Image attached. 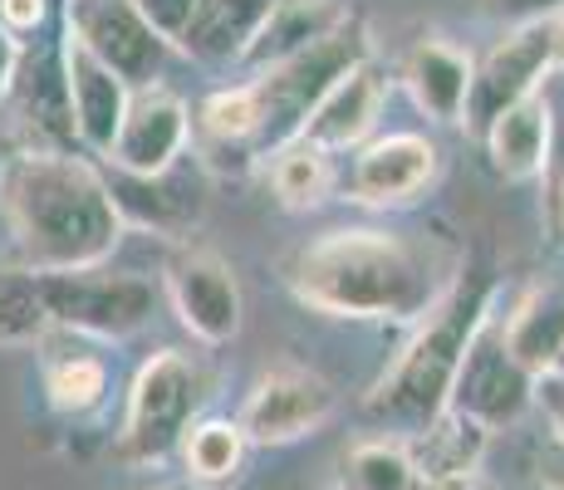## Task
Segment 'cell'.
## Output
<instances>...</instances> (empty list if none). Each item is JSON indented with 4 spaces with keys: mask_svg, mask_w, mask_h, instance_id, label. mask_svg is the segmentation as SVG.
<instances>
[{
    "mask_svg": "<svg viewBox=\"0 0 564 490\" xmlns=\"http://www.w3.org/2000/svg\"><path fill=\"white\" fill-rule=\"evenodd\" d=\"M466 250L447 231L329 226L280 265L305 309L359 324H417L462 280Z\"/></svg>",
    "mask_w": 564,
    "mask_h": 490,
    "instance_id": "1",
    "label": "cell"
},
{
    "mask_svg": "<svg viewBox=\"0 0 564 490\" xmlns=\"http://www.w3.org/2000/svg\"><path fill=\"white\" fill-rule=\"evenodd\" d=\"M0 216L35 275L94 270L123 241L108 177L84 152H10L0 162Z\"/></svg>",
    "mask_w": 564,
    "mask_h": 490,
    "instance_id": "2",
    "label": "cell"
},
{
    "mask_svg": "<svg viewBox=\"0 0 564 490\" xmlns=\"http://www.w3.org/2000/svg\"><path fill=\"white\" fill-rule=\"evenodd\" d=\"M491 304H496V280L476 275V270H462V280L442 294L437 309L412 324L408 344L388 358L378 383L368 388L364 407L373 412V417L403 427V437L427 427L437 412H447L466 348H471L476 329L496 314Z\"/></svg>",
    "mask_w": 564,
    "mask_h": 490,
    "instance_id": "3",
    "label": "cell"
},
{
    "mask_svg": "<svg viewBox=\"0 0 564 490\" xmlns=\"http://www.w3.org/2000/svg\"><path fill=\"white\" fill-rule=\"evenodd\" d=\"M212 398V368L197 353L182 348H158L133 373L123 407V432H118V456L128 466H162L177 456L187 427Z\"/></svg>",
    "mask_w": 564,
    "mask_h": 490,
    "instance_id": "4",
    "label": "cell"
},
{
    "mask_svg": "<svg viewBox=\"0 0 564 490\" xmlns=\"http://www.w3.org/2000/svg\"><path fill=\"white\" fill-rule=\"evenodd\" d=\"M364 54H368V30H364V20L354 15L349 25L324 35L319 45H310V50L290 54V59L270 64V69L251 74V89H256V104H260V162H265L275 148L295 143L305 118H310V108L319 104V98L334 89V79L349 74Z\"/></svg>",
    "mask_w": 564,
    "mask_h": 490,
    "instance_id": "5",
    "label": "cell"
},
{
    "mask_svg": "<svg viewBox=\"0 0 564 490\" xmlns=\"http://www.w3.org/2000/svg\"><path fill=\"white\" fill-rule=\"evenodd\" d=\"M40 300H45L50 329L69 339L94 344H123L143 334L158 314V285L128 270H59L40 275Z\"/></svg>",
    "mask_w": 564,
    "mask_h": 490,
    "instance_id": "6",
    "label": "cell"
},
{
    "mask_svg": "<svg viewBox=\"0 0 564 490\" xmlns=\"http://www.w3.org/2000/svg\"><path fill=\"white\" fill-rule=\"evenodd\" d=\"M550 74H555V10L511 25L481 59H476L462 128L471 138H481L506 108H516L520 98L540 94V84H545Z\"/></svg>",
    "mask_w": 564,
    "mask_h": 490,
    "instance_id": "7",
    "label": "cell"
},
{
    "mask_svg": "<svg viewBox=\"0 0 564 490\" xmlns=\"http://www.w3.org/2000/svg\"><path fill=\"white\" fill-rule=\"evenodd\" d=\"M162 294H167L177 324L206 348H221L241 334L246 294L231 260L212 246H177L162 265Z\"/></svg>",
    "mask_w": 564,
    "mask_h": 490,
    "instance_id": "8",
    "label": "cell"
},
{
    "mask_svg": "<svg viewBox=\"0 0 564 490\" xmlns=\"http://www.w3.org/2000/svg\"><path fill=\"white\" fill-rule=\"evenodd\" d=\"M339 412V388L310 363H275L251 383L241 402V437L251 446H290L305 442Z\"/></svg>",
    "mask_w": 564,
    "mask_h": 490,
    "instance_id": "9",
    "label": "cell"
},
{
    "mask_svg": "<svg viewBox=\"0 0 564 490\" xmlns=\"http://www.w3.org/2000/svg\"><path fill=\"white\" fill-rule=\"evenodd\" d=\"M535 383L540 378H530L525 368L506 353L501 314H491V319L476 329L471 348H466L447 407L462 412V417H471V422H481L486 432H501L535 407Z\"/></svg>",
    "mask_w": 564,
    "mask_h": 490,
    "instance_id": "10",
    "label": "cell"
},
{
    "mask_svg": "<svg viewBox=\"0 0 564 490\" xmlns=\"http://www.w3.org/2000/svg\"><path fill=\"white\" fill-rule=\"evenodd\" d=\"M192 152V104L172 84H143L128 98L123 128L108 148L104 167L123 177H162Z\"/></svg>",
    "mask_w": 564,
    "mask_h": 490,
    "instance_id": "11",
    "label": "cell"
},
{
    "mask_svg": "<svg viewBox=\"0 0 564 490\" xmlns=\"http://www.w3.org/2000/svg\"><path fill=\"white\" fill-rule=\"evenodd\" d=\"M104 177L123 231L133 226V231H153L172 246H187L206 216V172L197 157H182L162 177H123V172H104Z\"/></svg>",
    "mask_w": 564,
    "mask_h": 490,
    "instance_id": "12",
    "label": "cell"
},
{
    "mask_svg": "<svg viewBox=\"0 0 564 490\" xmlns=\"http://www.w3.org/2000/svg\"><path fill=\"white\" fill-rule=\"evenodd\" d=\"M6 108L15 113V128L25 133V148H35V152H79L59 40L20 45L15 79H10V89H6Z\"/></svg>",
    "mask_w": 564,
    "mask_h": 490,
    "instance_id": "13",
    "label": "cell"
},
{
    "mask_svg": "<svg viewBox=\"0 0 564 490\" xmlns=\"http://www.w3.org/2000/svg\"><path fill=\"white\" fill-rule=\"evenodd\" d=\"M64 35L79 40L128 89L158 84L167 45L133 15L128 0H64Z\"/></svg>",
    "mask_w": 564,
    "mask_h": 490,
    "instance_id": "14",
    "label": "cell"
},
{
    "mask_svg": "<svg viewBox=\"0 0 564 490\" xmlns=\"http://www.w3.org/2000/svg\"><path fill=\"white\" fill-rule=\"evenodd\" d=\"M388 94H393V74H388L373 54H364V59L354 64L349 74H339L334 89L310 108L295 143H310V148L329 152V157L334 152H359L368 138H373L378 118H383Z\"/></svg>",
    "mask_w": 564,
    "mask_h": 490,
    "instance_id": "15",
    "label": "cell"
},
{
    "mask_svg": "<svg viewBox=\"0 0 564 490\" xmlns=\"http://www.w3.org/2000/svg\"><path fill=\"white\" fill-rule=\"evenodd\" d=\"M442 152L427 133H383L368 138L354 152L349 167V202L388 211V206H408L412 196H422L437 182Z\"/></svg>",
    "mask_w": 564,
    "mask_h": 490,
    "instance_id": "16",
    "label": "cell"
},
{
    "mask_svg": "<svg viewBox=\"0 0 564 490\" xmlns=\"http://www.w3.org/2000/svg\"><path fill=\"white\" fill-rule=\"evenodd\" d=\"M59 59H64V84H69V108H74V133H79V152L89 157H108L113 148L118 128H123V113H128V89L108 64H99L79 40H69L59 30Z\"/></svg>",
    "mask_w": 564,
    "mask_h": 490,
    "instance_id": "17",
    "label": "cell"
},
{
    "mask_svg": "<svg viewBox=\"0 0 564 490\" xmlns=\"http://www.w3.org/2000/svg\"><path fill=\"white\" fill-rule=\"evenodd\" d=\"M471 69H476V59L462 45H452L442 35H422L403 54L393 79L408 89L417 113H427L442 128H462L466 98H471Z\"/></svg>",
    "mask_w": 564,
    "mask_h": 490,
    "instance_id": "18",
    "label": "cell"
},
{
    "mask_svg": "<svg viewBox=\"0 0 564 490\" xmlns=\"http://www.w3.org/2000/svg\"><path fill=\"white\" fill-rule=\"evenodd\" d=\"M506 353L530 378H550L564 368V280H535L501 314Z\"/></svg>",
    "mask_w": 564,
    "mask_h": 490,
    "instance_id": "19",
    "label": "cell"
},
{
    "mask_svg": "<svg viewBox=\"0 0 564 490\" xmlns=\"http://www.w3.org/2000/svg\"><path fill=\"white\" fill-rule=\"evenodd\" d=\"M481 148L491 157L496 177L506 182H535L550 167V148H555V108H550L545 89L520 98L506 108L491 128L481 133Z\"/></svg>",
    "mask_w": 564,
    "mask_h": 490,
    "instance_id": "20",
    "label": "cell"
},
{
    "mask_svg": "<svg viewBox=\"0 0 564 490\" xmlns=\"http://www.w3.org/2000/svg\"><path fill=\"white\" fill-rule=\"evenodd\" d=\"M270 10L275 0H197L177 50L197 64H241Z\"/></svg>",
    "mask_w": 564,
    "mask_h": 490,
    "instance_id": "21",
    "label": "cell"
},
{
    "mask_svg": "<svg viewBox=\"0 0 564 490\" xmlns=\"http://www.w3.org/2000/svg\"><path fill=\"white\" fill-rule=\"evenodd\" d=\"M403 442H408L412 466H417V476H422V490H432L442 481H457L466 471H481L491 432H486L481 422H471V417H462V412L447 407Z\"/></svg>",
    "mask_w": 564,
    "mask_h": 490,
    "instance_id": "22",
    "label": "cell"
},
{
    "mask_svg": "<svg viewBox=\"0 0 564 490\" xmlns=\"http://www.w3.org/2000/svg\"><path fill=\"white\" fill-rule=\"evenodd\" d=\"M40 383L59 417H89L108 402V363L84 344H69V334H50L40 344Z\"/></svg>",
    "mask_w": 564,
    "mask_h": 490,
    "instance_id": "23",
    "label": "cell"
},
{
    "mask_svg": "<svg viewBox=\"0 0 564 490\" xmlns=\"http://www.w3.org/2000/svg\"><path fill=\"white\" fill-rule=\"evenodd\" d=\"M354 10L339 6V0H275V10L265 15V25H260L256 45L246 50V69L260 74L270 69V64L290 59V54L319 45L324 35H334L339 25H349Z\"/></svg>",
    "mask_w": 564,
    "mask_h": 490,
    "instance_id": "24",
    "label": "cell"
},
{
    "mask_svg": "<svg viewBox=\"0 0 564 490\" xmlns=\"http://www.w3.org/2000/svg\"><path fill=\"white\" fill-rule=\"evenodd\" d=\"M246 446L251 442L241 437V427L231 417H197L187 427V437H182L177 456L187 466V481L206 490V486H226L241 476Z\"/></svg>",
    "mask_w": 564,
    "mask_h": 490,
    "instance_id": "25",
    "label": "cell"
},
{
    "mask_svg": "<svg viewBox=\"0 0 564 490\" xmlns=\"http://www.w3.org/2000/svg\"><path fill=\"white\" fill-rule=\"evenodd\" d=\"M339 490H422V476L403 437H364L339 456L334 471Z\"/></svg>",
    "mask_w": 564,
    "mask_h": 490,
    "instance_id": "26",
    "label": "cell"
},
{
    "mask_svg": "<svg viewBox=\"0 0 564 490\" xmlns=\"http://www.w3.org/2000/svg\"><path fill=\"white\" fill-rule=\"evenodd\" d=\"M265 177L285 211H314L334 192V162H329V152H319L310 143H285L265 157Z\"/></svg>",
    "mask_w": 564,
    "mask_h": 490,
    "instance_id": "27",
    "label": "cell"
},
{
    "mask_svg": "<svg viewBox=\"0 0 564 490\" xmlns=\"http://www.w3.org/2000/svg\"><path fill=\"white\" fill-rule=\"evenodd\" d=\"M50 334L40 275L25 265H0V348H40Z\"/></svg>",
    "mask_w": 564,
    "mask_h": 490,
    "instance_id": "28",
    "label": "cell"
},
{
    "mask_svg": "<svg viewBox=\"0 0 564 490\" xmlns=\"http://www.w3.org/2000/svg\"><path fill=\"white\" fill-rule=\"evenodd\" d=\"M133 6V15L143 20L148 30L162 40L167 50L182 45V35H187L192 25V10H197V0H128Z\"/></svg>",
    "mask_w": 564,
    "mask_h": 490,
    "instance_id": "29",
    "label": "cell"
},
{
    "mask_svg": "<svg viewBox=\"0 0 564 490\" xmlns=\"http://www.w3.org/2000/svg\"><path fill=\"white\" fill-rule=\"evenodd\" d=\"M50 20V0H0V35L25 45L30 35H40Z\"/></svg>",
    "mask_w": 564,
    "mask_h": 490,
    "instance_id": "30",
    "label": "cell"
},
{
    "mask_svg": "<svg viewBox=\"0 0 564 490\" xmlns=\"http://www.w3.org/2000/svg\"><path fill=\"white\" fill-rule=\"evenodd\" d=\"M535 402L545 407L550 427H555V446H564V373H550L535 383Z\"/></svg>",
    "mask_w": 564,
    "mask_h": 490,
    "instance_id": "31",
    "label": "cell"
},
{
    "mask_svg": "<svg viewBox=\"0 0 564 490\" xmlns=\"http://www.w3.org/2000/svg\"><path fill=\"white\" fill-rule=\"evenodd\" d=\"M540 490H564V446H555V442L540 456Z\"/></svg>",
    "mask_w": 564,
    "mask_h": 490,
    "instance_id": "32",
    "label": "cell"
},
{
    "mask_svg": "<svg viewBox=\"0 0 564 490\" xmlns=\"http://www.w3.org/2000/svg\"><path fill=\"white\" fill-rule=\"evenodd\" d=\"M432 490H506V486L496 481V476H486V471H466V476H457V481H442Z\"/></svg>",
    "mask_w": 564,
    "mask_h": 490,
    "instance_id": "33",
    "label": "cell"
},
{
    "mask_svg": "<svg viewBox=\"0 0 564 490\" xmlns=\"http://www.w3.org/2000/svg\"><path fill=\"white\" fill-rule=\"evenodd\" d=\"M15 59H20V45L0 35V104H6V89H10V79H15Z\"/></svg>",
    "mask_w": 564,
    "mask_h": 490,
    "instance_id": "34",
    "label": "cell"
},
{
    "mask_svg": "<svg viewBox=\"0 0 564 490\" xmlns=\"http://www.w3.org/2000/svg\"><path fill=\"white\" fill-rule=\"evenodd\" d=\"M555 69H564V6H555Z\"/></svg>",
    "mask_w": 564,
    "mask_h": 490,
    "instance_id": "35",
    "label": "cell"
},
{
    "mask_svg": "<svg viewBox=\"0 0 564 490\" xmlns=\"http://www.w3.org/2000/svg\"><path fill=\"white\" fill-rule=\"evenodd\" d=\"M496 6H555V0H496Z\"/></svg>",
    "mask_w": 564,
    "mask_h": 490,
    "instance_id": "36",
    "label": "cell"
},
{
    "mask_svg": "<svg viewBox=\"0 0 564 490\" xmlns=\"http://www.w3.org/2000/svg\"><path fill=\"white\" fill-rule=\"evenodd\" d=\"M162 490H202V486H192V481H182V486H162Z\"/></svg>",
    "mask_w": 564,
    "mask_h": 490,
    "instance_id": "37",
    "label": "cell"
},
{
    "mask_svg": "<svg viewBox=\"0 0 564 490\" xmlns=\"http://www.w3.org/2000/svg\"><path fill=\"white\" fill-rule=\"evenodd\" d=\"M560 211H564V182H560Z\"/></svg>",
    "mask_w": 564,
    "mask_h": 490,
    "instance_id": "38",
    "label": "cell"
}]
</instances>
